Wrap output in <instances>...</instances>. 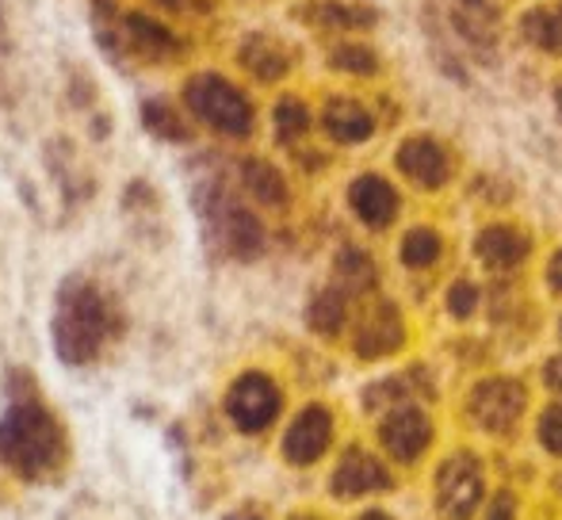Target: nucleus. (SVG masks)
<instances>
[{
  "label": "nucleus",
  "instance_id": "obj_3",
  "mask_svg": "<svg viewBox=\"0 0 562 520\" xmlns=\"http://www.w3.org/2000/svg\"><path fill=\"white\" fill-rule=\"evenodd\" d=\"M184 104L203 127L226 134V138H245L252 131V104L237 84H229L218 74H200L188 81Z\"/></svg>",
  "mask_w": 562,
  "mask_h": 520
},
{
  "label": "nucleus",
  "instance_id": "obj_13",
  "mask_svg": "<svg viewBox=\"0 0 562 520\" xmlns=\"http://www.w3.org/2000/svg\"><path fill=\"white\" fill-rule=\"evenodd\" d=\"M322 127H326L334 142L356 146V142H368L375 134V120L360 104H352V100H329L326 112H322Z\"/></svg>",
  "mask_w": 562,
  "mask_h": 520
},
{
  "label": "nucleus",
  "instance_id": "obj_15",
  "mask_svg": "<svg viewBox=\"0 0 562 520\" xmlns=\"http://www.w3.org/2000/svg\"><path fill=\"white\" fill-rule=\"evenodd\" d=\"M525 253H528V241L520 238L517 230H509V226H490V230H482V238H479L482 264L513 268V264H520V257Z\"/></svg>",
  "mask_w": 562,
  "mask_h": 520
},
{
  "label": "nucleus",
  "instance_id": "obj_6",
  "mask_svg": "<svg viewBox=\"0 0 562 520\" xmlns=\"http://www.w3.org/2000/svg\"><path fill=\"white\" fill-rule=\"evenodd\" d=\"M329 440H334V417L326 406H306L303 414H295V421L283 432V460L291 467H311L326 455Z\"/></svg>",
  "mask_w": 562,
  "mask_h": 520
},
{
  "label": "nucleus",
  "instance_id": "obj_29",
  "mask_svg": "<svg viewBox=\"0 0 562 520\" xmlns=\"http://www.w3.org/2000/svg\"><path fill=\"white\" fill-rule=\"evenodd\" d=\"M543 383H548L551 391L562 394V357H551L548 368H543Z\"/></svg>",
  "mask_w": 562,
  "mask_h": 520
},
{
  "label": "nucleus",
  "instance_id": "obj_18",
  "mask_svg": "<svg viewBox=\"0 0 562 520\" xmlns=\"http://www.w3.org/2000/svg\"><path fill=\"white\" fill-rule=\"evenodd\" d=\"M398 344H402L398 314H394L391 306H383V310H379L375 318L360 329V341H356V349H360V357H386V352H394Z\"/></svg>",
  "mask_w": 562,
  "mask_h": 520
},
{
  "label": "nucleus",
  "instance_id": "obj_5",
  "mask_svg": "<svg viewBox=\"0 0 562 520\" xmlns=\"http://www.w3.org/2000/svg\"><path fill=\"white\" fill-rule=\"evenodd\" d=\"M207 218H211V230L218 234V241H223V249L229 257L252 260L265 249V226L257 223V215L237 207L218 188H207Z\"/></svg>",
  "mask_w": 562,
  "mask_h": 520
},
{
  "label": "nucleus",
  "instance_id": "obj_10",
  "mask_svg": "<svg viewBox=\"0 0 562 520\" xmlns=\"http://www.w3.org/2000/svg\"><path fill=\"white\" fill-rule=\"evenodd\" d=\"M471 409L479 417V425H486V429H509L520 417V409H525V391L509 380L482 383L471 398Z\"/></svg>",
  "mask_w": 562,
  "mask_h": 520
},
{
  "label": "nucleus",
  "instance_id": "obj_21",
  "mask_svg": "<svg viewBox=\"0 0 562 520\" xmlns=\"http://www.w3.org/2000/svg\"><path fill=\"white\" fill-rule=\"evenodd\" d=\"M306 15H311L318 27H337V31L371 27V23H375V12H368V8H360V4H314V8H306Z\"/></svg>",
  "mask_w": 562,
  "mask_h": 520
},
{
  "label": "nucleus",
  "instance_id": "obj_1",
  "mask_svg": "<svg viewBox=\"0 0 562 520\" xmlns=\"http://www.w3.org/2000/svg\"><path fill=\"white\" fill-rule=\"evenodd\" d=\"M66 429L38 398L8 402L0 417V463L23 483H43L66 463Z\"/></svg>",
  "mask_w": 562,
  "mask_h": 520
},
{
  "label": "nucleus",
  "instance_id": "obj_11",
  "mask_svg": "<svg viewBox=\"0 0 562 520\" xmlns=\"http://www.w3.org/2000/svg\"><path fill=\"white\" fill-rule=\"evenodd\" d=\"M398 169L406 172L414 184L422 188H440L451 172V161L445 154V146L432 138H409L398 149Z\"/></svg>",
  "mask_w": 562,
  "mask_h": 520
},
{
  "label": "nucleus",
  "instance_id": "obj_16",
  "mask_svg": "<svg viewBox=\"0 0 562 520\" xmlns=\"http://www.w3.org/2000/svg\"><path fill=\"white\" fill-rule=\"evenodd\" d=\"M520 31L532 46L548 54H562V4H540L532 12H525Z\"/></svg>",
  "mask_w": 562,
  "mask_h": 520
},
{
  "label": "nucleus",
  "instance_id": "obj_12",
  "mask_svg": "<svg viewBox=\"0 0 562 520\" xmlns=\"http://www.w3.org/2000/svg\"><path fill=\"white\" fill-rule=\"evenodd\" d=\"M386 483H391V478H386L383 463H379L375 455L360 452V448H352V452H348L334 471V494L337 498H360V494L383 490Z\"/></svg>",
  "mask_w": 562,
  "mask_h": 520
},
{
  "label": "nucleus",
  "instance_id": "obj_22",
  "mask_svg": "<svg viewBox=\"0 0 562 520\" xmlns=\"http://www.w3.org/2000/svg\"><path fill=\"white\" fill-rule=\"evenodd\" d=\"M402 264L409 268H429L432 260L440 257V238L432 230H409L406 238H402Z\"/></svg>",
  "mask_w": 562,
  "mask_h": 520
},
{
  "label": "nucleus",
  "instance_id": "obj_17",
  "mask_svg": "<svg viewBox=\"0 0 562 520\" xmlns=\"http://www.w3.org/2000/svg\"><path fill=\"white\" fill-rule=\"evenodd\" d=\"M241 184L265 207H283L288 203V184H283L280 169H272L268 161H245L241 165Z\"/></svg>",
  "mask_w": 562,
  "mask_h": 520
},
{
  "label": "nucleus",
  "instance_id": "obj_30",
  "mask_svg": "<svg viewBox=\"0 0 562 520\" xmlns=\"http://www.w3.org/2000/svg\"><path fill=\"white\" fill-rule=\"evenodd\" d=\"M548 280H551V287H559L562 291V249L555 257H551V264H548Z\"/></svg>",
  "mask_w": 562,
  "mask_h": 520
},
{
  "label": "nucleus",
  "instance_id": "obj_4",
  "mask_svg": "<svg viewBox=\"0 0 562 520\" xmlns=\"http://www.w3.org/2000/svg\"><path fill=\"white\" fill-rule=\"evenodd\" d=\"M223 406H226L229 425H234L237 432H245V437H257V432H265L268 425L280 417V387H276L268 375L245 372V375H237V380L229 383Z\"/></svg>",
  "mask_w": 562,
  "mask_h": 520
},
{
  "label": "nucleus",
  "instance_id": "obj_14",
  "mask_svg": "<svg viewBox=\"0 0 562 520\" xmlns=\"http://www.w3.org/2000/svg\"><path fill=\"white\" fill-rule=\"evenodd\" d=\"M126 31H131V43L138 46V54H146V58H177L180 54V38L149 15H131Z\"/></svg>",
  "mask_w": 562,
  "mask_h": 520
},
{
  "label": "nucleus",
  "instance_id": "obj_31",
  "mask_svg": "<svg viewBox=\"0 0 562 520\" xmlns=\"http://www.w3.org/2000/svg\"><path fill=\"white\" fill-rule=\"evenodd\" d=\"M223 520H265V517L252 513V509H237V513H226Z\"/></svg>",
  "mask_w": 562,
  "mask_h": 520
},
{
  "label": "nucleus",
  "instance_id": "obj_23",
  "mask_svg": "<svg viewBox=\"0 0 562 520\" xmlns=\"http://www.w3.org/2000/svg\"><path fill=\"white\" fill-rule=\"evenodd\" d=\"M306 127H311V112H306L303 100L288 97V100H280V104H276V134H280L283 142L303 138Z\"/></svg>",
  "mask_w": 562,
  "mask_h": 520
},
{
  "label": "nucleus",
  "instance_id": "obj_2",
  "mask_svg": "<svg viewBox=\"0 0 562 520\" xmlns=\"http://www.w3.org/2000/svg\"><path fill=\"white\" fill-rule=\"evenodd\" d=\"M119 334V318L108 303V295L92 280H66L54 298L50 341L54 352L69 368H85L104 352V344Z\"/></svg>",
  "mask_w": 562,
  "mask_h": 520
},
{
  "label": "nucleus",
  "instance_id": "obj_28",
  "mask_svg": "<svg viewBox=\"0 0 562 520\" xmlns=\"http://www.w3.org/2000/svg\"><path fill=\"white\" fill-rule=\"evenodd\" d=\"M340 272L356 283H368L371 280V260L363 257L360 249H345V253H340Z\"/></svg>",
  "mask_w": 562,
  "mask_h": 520
},
{
  "label": "nucleus",
  "instance_id": "obj_33",
  "mask_svg": "<svg viewBox=\"0 0 562 520\" xmlns=\"http://www.w3.org/2000/svg\"><path fill=\"white\" fill-rule=\"evenodd\" d=\"M555 104H559V112H562V84L555 89Z\"/></svg>",
  "mask_w": 562,
  "mask_h": 520
},
{
  "label": "nucleus",
  "instance_id": "obj_34",
  "mask_svg": "<svg viewBox=\"0 0 562 520\" xmlns=\"http://www.w3.org/2000/svg\"><path fill=\"white\" fill-rule=\"evenodd\" d=\"M295 520H314V517H295Z\"/></svg>",
  "mask_w": 562,
  "mask_h": 520
},
{
  "label": "nucleus",
  "instance_id": "obj_7",
  "mask_svg": "<svg viewBox=\"0 0 562 520\" xmlns=\"http://www.w3.org/2000/svg\"><path fill=\"white\" fill-rule=\"evenodd\" d=\"M437 494H440V506H445L451 517L474 513V506H479V498H482L479 463L467 460V455H456V460H448L445 467H440Z\"/></svg>",
  "mask_w": 562,
  "mask_h": 520
},
{
  "label": "nucleus",
  "instance_id": "obj_20",
  "mask_svg": "<svg viewBox=\"0 0 562 520\" xmlns=\"http://www.w3.org/2000/svg\"><path fill=\"white\" fill-rule=\"evenodd\" d=\"M142 127H146L149 134H157V138H165V142H184L188 138L184 120H180L177 108L165 104V100H146V104H142Z\"/></svg>",
  "mask_w": 562,
  "mask_h": 520
},
{
  "label": "nucleus",
  "instance_id": "obj_8",
  "mask_svg": "<svg viewBox=\"0 0 562 520\" xmlns=\"http://www.w3.org/2000/svg\"><path fill=\"white\" fill-rule=\"evenodd\" d=\"M379 437H383V448L394 455V460H417V455L429 448L432 425H429V417H425L422 409L398 406V409H391V417L383 421Z\"/></svg>",
  "mask_w": 562,
  "mask_h": 520
},
{
  "label": "nucleus",
  "instance_id": "obj_25",
  "mask_svg": "<svg viewBox=\"0 0 562 520\" xmlns=\"http://www.w3.org/2000/svg\"><path fill=\"white\" fill-rule=\"evenodd\" d=\"M329 61H334V69H340V74H375L379 69L375 50H368V46H337Z\"/></svg>",
  "mask_w": 562,
  "mask_h": 520
},
{
  "label": "nucleus",
  "instance_id": "obj_27",
  "mask_svg": "<svg viewBox=\"0 0 562 520\" xmlns=\"http://www.w3.org/2000/svg\"><path fill=\"white\" fill-rule=\"evenodd\" d=\"M540 440H543V448H551V452L562 455V406H555V409H548V414H543Z\"/></svg>",
  "mask_w": 562,
  "mask_h": 520
},
{
  "label": "nucleus",
  "instance_id": "obj_19",
  "mask_svg": "<svg viewBox=\"0 0 562 520\" xmlns=\"http://www.w3.org/2000/svg\"><path fill=\"white\" fill-rule=\"evenodd\" d=\"M241 66L249 69L257 81H280V77L288 74V54H283L280 46L265 43V38H252L241 50Z\"/></svg>",
  "mask_w": 562,
  "mask_h": 520
},
{
  "label": "nucleus",
  "instance_id": "obj_32",
  "mask_svg": "<svg viewBox=\"0 0 562 520\" xmlns=\"http://www.w3.org/2000/svg\"><path fill=\"white\" fill-rule=\"evenodd\" d=\"M360 520H391V517H386V513H363Z\"/></svg>",
  "mask_w": 562,
  "mask_h": 520
},
{
  "label": "nucleus",
  "instance_id": "obj_9",
  "mask_svg": "<svg viewBox=\"0 0 562 520\" xmlns=\"http://www.w3.org/2000/svg\"><path fill=\"white\" fill-rule=\"evenodd\" d=\"M348 207H352V215L360 218L363 226L383 230V226H391L394 215H398V192H394L383 177L368 172V177L352 180V188H348Z\"/></svg>",
  "mask_w": 562,
  "mask_h": 520
},
{
  "label": "nucleus",
  "instance_id": "obj_26",
  "mask_svg": "<svg viewBox=\"0 0 562 520\" xmlns=\"http://www.w3.org/2000/svg\"><path fill=\"white\" fill-rule=\"evenodd\" d=\"M474 306H479V287H474V283H456V287L448 291V310L456 314V318H471Z\"/></svg>",
  "mask_w": 562,
  "mask_h": 520
},
{
  "label": "nucleus",
  "instance_id": "obj_24",
  "mask_svg": "<svg viewBox=\"0 0 562 520\" xmlns=\"http://www.w3.org/2000/svg\"><path fill=\"white\" fill-rule=\"evenodd\" d=\"M340 321H345V295L340 291H322L311 303V326L318 334H337Z\"/></svg>",
  "mask_w": 562,
  "mask_h": 520
}]
</instances>
